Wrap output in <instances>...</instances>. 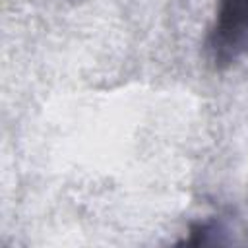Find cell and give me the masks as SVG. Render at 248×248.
I'll list each match as a JSON object with an SVG mask.
<instances>
[{
	"label": "cell",
	"instance_id": "obj_1",
	"mask_svg": "<svg viewBox=\"0 0 248 248\" xmlns=\"http://www.w3.org/2000/svg\"><path fill=\"white\" fill-rule=\"evenodd\" d=\"M211 50L217 62H231L248 52V0H219Z\"/></svg>",
	"mask_w": 248,
	"mask_h": 248
}]
</instances>
